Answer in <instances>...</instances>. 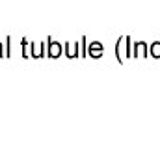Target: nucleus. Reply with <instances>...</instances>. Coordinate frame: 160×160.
<instances>
[{
  "instance_id": "f257e3e1",
  "label": "nucleus",
  "mask_w": 160,
  "mask_h": 160,
  "mask_svg": "<svg viewBox=\"0 0 160 160\" xmlns=\"http://www.w3.org/2000/svg\"><path fill=\"white\" fill-rule=\"evenodd\" d=\"M91 48H93V50H91V54H93V56H97V54H101V45H93Z\"/></svg>"
},
{
  "instance_id": "f03ea898",
  "label": "nucleus",
  "mask_w": 160,
  "mask_h": 160,
  "mask_svg": "<svg viewBox=\"0 0 160 160\" xmlns=\"http://www.w3.org/2000/svg\"><path fill=\"white\" fill-rule=\"evenodd\" d=\"M58 48H60V47H58V45H54V47H52V54H54V56H58V52H60V50H58Z\"/></svg>"
}]
</instances>
